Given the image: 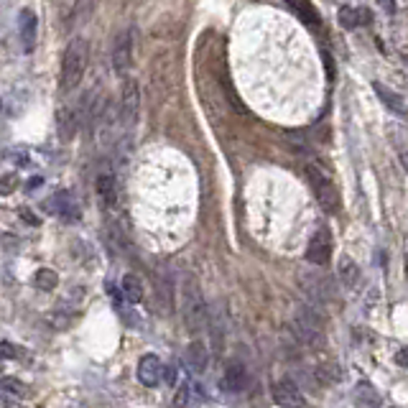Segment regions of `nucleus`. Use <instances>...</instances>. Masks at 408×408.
<instances>
[{
  "label": "nucleus",
  "mask_w": 408,
  "mask_h": 408,
  "mask_svg": "<svg viewBox=\"0 0 408 408\" xmlns=\"http://www.w3.org/2000/svg\"><path fill=\"white\" fill-rule=\"evenodd\" d=\"M13 355H16V347H13V345H8V342L0 340V360H11Z\"/></svg>",
  "instance_id": "25"
},
{
  "label": "nucleus",
  "mask_w": 408,
  "mask_h": 408,
  "mask_svg": "<svg viewBox=\"0 0 408 408\" xmlns=\"http://www.w3.org/2000/svg\"><path fill=\"white\" fill-rule=\"evenodd\" d=\"M56 283H59V278H56L54 271L43 268V271H38V273H36V286L43 288V291H51V288H54Z\"/></svg>",
  "instance_id": "23"
},
{
  "label": "nucleus",
  "mask_w": 408,
  "mask_h": 408,
  "mask_svg": "<svg viewBox=\"0 0 408 408\" xmlns=\"http://www.w3.org/2000/svg\"><path fill=\"white\" fill-rule=\"evenodd\" d=\"M306 179H309L311 189L317 194L319 204H322L327 212H337V209H340V197H337L335 184L329 182L327 174H324L319 166H306Z\"/></svg>",
  "instance_id": "5"
},
{
  "label": "nucleus",
  "mask_w": 408,
  "mask_h": 408,
  "mask_svg": "<svg viewBox=\"0 0 408 408\" xmlns=\"http://www.w3.org/2000/svg\"><path fill=\"white\" fill-rule=\"evenodd\" d=\"M340 276H342V281H345L347 286H355V283H357V278H360V271H357V266H355V261H350V258H342V261H340Z\"/></svg>",
  "instance_id": "22"
},
{
  "label": "nucleus",
  "mask_w": 408,
  "mask_h": 408,
  "mask_svg": "<svg viewBox=\"0 0 408 408\" xmlns=\"http://www.w3.org/2000/svg\"><path fill=\"white\" fill-rule=\"evenodd\" d=\"M138 108H140V95H138V87L135 82H128L122 87V98H120V120H122V128L125 125H133L135 117H138Z\"/></svg>",
  "instance_id": "8"
},
{
  "label": "nucleus",
  "mask_w": 408,
  "mask_h": 408,
  "mask_svg": "<svg viewBox=\"0 0 408 408\" xmlns=\"http://www.w3.org/2000/svg\"><path fill=\"white\" fill-rule=\"evenodd\" d=\"M0 390H8V393H13V396H23L26 388L21 383H16L13 378H0Z\"/></svg>",
  "instance_id": "24"
},
{
  "label": "nucleus",
  "mask_w": 408,
  "mask_h": 408,
  "mask_svg": "<svg viewBox=\"0 0 408 408\" xmlns=\"http://www.w3.org/2000/svg\"><path fill=\"white\" fill-rule=\"evenodd\" d=\"M367 21H372V16L365 8H342L340 11V26L345 28H357V26H365Z\"/></svg>",
  "instance_id": "16"
},
{
  "label": "nucleus",
  "mask_w": 408,
  "mask_h": 408,
  "mask_svg": "<svg viewBox=\"0 0 408 408\" xmlns=\"http://www.w3.org/2000/svg\"><path fill=\"white\" fill-rule=\"evenodd\" d=\"M299 286H301V291L314 301V304H329V301L337 296L335 281L329 278V276L319 273V271L299 273Z\"/></svg>",
  "instance_id": "4"
},
{
  "label": "nucleus",
  "mask_w": 408,
  "mask_h": 408,
  "mask_svg": "<svg viewBox=\"0 0 408 408\" xmlns=\"http://www.w3.org/2000/svg\"><path fill=\"white\" fill-rule=\"evenodd\" d=\"M245 385H248V372H245V367L240 365V362H230V365L225 367V375H222V390H227V393H240V390H245Z\"/></svg>",
  "instance_id": "12"
},
{
  "label": "nucleus",
  "mask_w": 408,
  "mask_h": 408,
  "mask_svg": "<svg viewBox=\"0 0 408 408\" xmlns=\"http://www.w3.org/2000/svg\"><path fill=\"white\" fill-rule=\"evenodd\" d=\"M138 380L148 388H156V385L164 380V365H161V360L156 355H146V357H140L138 362Z\"/></svg>",
  "instance_id": "9"
},
{
  "label": "nucleus",
  "mask_w": 408,
  "mask_h": 408,
  "mask_svg": "<svg viewBox=\"0 0 408 408\" xmlns=\"http://www.w3.org/2000/svg\"><path fill=\"white\" fill-rule=\"evenodd\" d=\"M182 317H184V327L189 332H202L207 327L209 319V309H207V299L202 293L199 283L194 278H184L182 283Z\"/></svg>",
  "instance_id": "2"
},
{
  "label": "nucleus",
  "mask_w": 408,
  "mask_h": 408,
  "mask_svg": "<svg viewBox=\"0 0 408 408\" xmlns=\"http://www.w3.org/2000/svg\"><path fill=\"white\" fill-rule=\"evenodd\" d=\"M98 197L103 199L105 207H115L117 202V182L110 171H103L98 177Z\"/></svg>",
  "instance_id": "14"
},
{
  "label": "nucleus",
  "mask_w": 408,
  "mask_h": 408,
  "mask_svg": "<svg viewBox=\"0 0 408 408\" xmlns=\"http://www.w3.org/2000/svg\"><path fill=\"white\" fill-rule=\"evenodd\" d=\"M133 64V36L130 31H120L113 43V67L115 72H128V67Z\"/></svg>",
  "instance_id": "7"
},
{
  "label": "nucleus",
  "mask_w": 408,
  "mask_h": 408,
  "mask_svg": "<svg viewBox=\"0 0 408 408\" xmlns=\"http://www.w3.org/2000/svg\"><path fill=\"white\" fill-rule=\"evenodd\" d=\"M51 207H56V214H61V217H67V219L80 217V209H77V204H74L69 192H59V194L51 199Z\"/></svg>",
  "instance_id": "18"
},
{
  "label": "nucleus",
  "mask_w": 408,
  "mask_h": 408,
  "mask_svg": "<svg viewBox=\"0 0 408 408\" xmlns=\"http://www.w3.org/2000/svg\"><path fill=\"white\" fill-rule=\"evenodd\" d=\"M355 398H357L362 408H378L380 406L378 390L372 388L370 383H357V388H355Z\"/></svg>",
  "instance_id": "20"
},
{
  "label": "nucleus",
  "mask_w": 408,
  "mask_h": 408,
  "mask_svg": "<svg viewBox=\"0 0 408 408\" xmlns=\"http://www.w3.org/2000/svg\"><path fill=\"white\" fill-rule=\"evenodd\" d=\"M36 36H38V19L33 11H21V43H23V51L31 54L36 49Z\"/></svg>",
  "instance_id": "11"
},
{
  "label": "nucleus",
  "mask_w": 408,
  "mask_h": 408,
  "mask_svg": "<svg viewBox=\"0 0 408 408\" xmlns=\"http://www.w3.org/2000/svg\"><path fill=\"white\" fill-rule=\"evenodd\" d=\"M375 95H378L380 100H383V105L388 110H393L396 115H401V117H406V100L401 98V95H396L393 90H388V87H383L380 82H375Z\"/></svg>",
  "instance_id": "15"
},
{
  "label": "nucleus",
  "mask_w": 408,
  "mask_h": 408,
  "mask_svg": "<svg viewBox=\"0 0 408 408\" xmlns=\"http://www.w3.org/2000/svg\"><path fill=\"white\" fill-rule=\"evenodd\" d=\"M398 365H406V352H403V350L398 352Z\"/></svg>",
  "instance_id": "26"
},
{
  "label": "nucleus",
  "mask_w": 408,
  "mask_h": 408,
  "mask_svg": "<svg viewBox=\"0 0 408 408\" xmlns=\"http://www.w3.org/2000/svg\"><path fill=\"white\" fill-rule=\"evenodd\" d=\"M273 401L286 408H299L301 403H304V396H301V390L296 388L293 380L281 378L278 383L273 385Z\"/></svg>",
  "instance_id": "10"
},
{
  "label": "nucleus",
  "mask_w": 408,
  "mask_h": 408,
  "mask_svg": "<svg viewBox=\"0 0 408 408\" xmlns=\"http://www.w3.org/2000/svg\"><path fill=\"white\" fill-rule=\"evenodd\" d=\"M122 296L130 301V304H138V301H143V283H140L138 276L128 273L125 278H122Z\"/></svg>",
  "instance_id": "19"
},
{
  "label": "nucleus",
  "mask_w": 408,
  "mask_h": 408,
  "mask_svg": "<svg viewBox=\"0 0 408 408\" xmlns=\"http://www.w3.org/2000/svg\"><path fill=\"white\" fill-rule=\"evenodd\" d=\"M288 8H291L296 16H299L304 23H309L311 28H319L322 26V19H319V13L317 8H314V3L311 0H283Z\"/></svg>",
  "instance_id": "13"
},
{
  "label": "nucleus",
  "mask_w": 408,
  "mask_h": 408,
  "mask_svg": "<svg viewBox=\"0 0 408 408\" xmlns=\"http://www.w3.org/2000/svg\"><path fill=\"white\" fill-rule=\"evenodd\" d=\"M87 61H90V46L82 36H74L64 49V59H61V77L59 85L64 92H72L80 85L82 77L87 72Z\"/></svg>",
  "instance_id": "1"
},
{
  "label": "nucleus",
  "mask_w": 408,
  "mask_h": 408,
  "mask_svg": "<svg viewBox=\"0 0 408 408\" xmlns=\"http://www.w3.org/2000/svg\"><path fill=\"white\" fill-rule=\"evenodd\" d=\"M74 128H77V117H74L72 108H64L59 113V133H61V138H72Z\"/></svg>",
  "instance_id": "21"
},
{
  "label": "nucleus",
  "mask_w": 408,
  "mask_h": 408,
  "mask_svg": "<svg viewBox=\"0 0 408 408\" xmlns=\"http://www.w3.org/2000/svg\"><path fill=\"white\" fill-rule=\"evenodd\" d=\"M329 256H332V235H329L327 227H319V230L314 232V238L309 240L306 261L314 263V266H327Z\"/></svg>",
  "instance_id": "6"
},
{
  "label": "nucleus",
  "mask_w": 408,
  "mask_h": 408,
  "mask_svg": "<svg viewBox=\"0 0 408 408\" xmlns=\"http://www.w3.org/2000/svg\"><path fill=\"white\" fill-rule=\"evenodd\" d=\"M187 362L194 372H202L207 367V345L202 340H194L187 350Z\"/></svg>",
  "instance_id": "17"
},
{
  "label": "nucleus",
  "mask_w": 408,
  "mask_h": 408,
  "mask_svg": "<svg viewBox=\"0 0 408 408\" xmlns=\"http://www.w3.org/2000/svg\"><path fill=\"white\" fill-rule=\"evenodd\" d=\"M293 335L309 347H319L324 342V314L314 304H304L293 314Z\"/></svg>",
  "instance_id": "3"
}]
</instances>
